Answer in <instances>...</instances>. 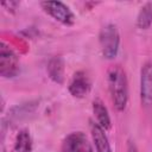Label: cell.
<instances>
[{
  "instance_id": "6da1fadb",
  "label": "cell",
  "mask_w": 152,
  "mask_h": 152,
  "mask_svg": "<svg viewBox=\"0 0 152 152\" xmlns=\"http://www.w3.org/2000/svg\"><path fill=\"white\" fill-rule=\"evenodd\" d=\"M107 83L110 100L118 112L125 110L128 101V81L120 65H113L107 72Z\"/></svg>"
},
{
  "instance_id": "7a4b0ae2",
  "label": "cell",
  "mask_w": 152,
  "mask_h": 152,
  "mask_svg": "<svg viewBox=\"0 0 152 152\" xmlns=\"http://www.w3.org/2000/svg\"><path fill=\"white\" fill-rule=\"evenodd\" d=\"M99 43L102 56L107 59H113L116 57L120 46V33L115 24H106L99 34Z\"/></svg>"
},
{
  "instance_id": "3957f363",
  "label": "cell",
  "mask_w": 152,
  "mask_h": 152,
  "mask_svg": "<svg viewBox=\"0 0 152 152\" xmlns=\"http://www.w3.org/2000/svg\"><path fill=\"white\" fill-rule=\"evenodd\" d=\"M40 6L45 13L63 25L70 26L75 23V14L70 7L62 1H42Z\"/></svg>"
},
{
  "instance_id": "277c9868",
  "label": "cell",
  "mask_w": 152,
  "mask_h": 152,
  "mask_svg": "<svg viewBox=\"0 0 152 152\" xmlns=\"http://www.w3.org/2000/svg\"><path fill=\"white\" fill-rule=\"evenodd\" d=\"M19 72V59L15 52L1 42L0 44V75L5 78L17 76Z\"/></svg>"
},
{
  "instance_id": "5b68a950",
  "label": "cell",
  "mask_w": 152,
  "mask_h": 152,
  "mask_svg": "<svg viewBox=\"0 0 152 152\" xmlns=\"http://www.w3.org/2000/svg\"><path fill=\"white\" fill-rule=\"evenodd\" d=\"M140 101L144 108L152 110V61H147L140 69Z\"/></svg>"
},
{
  "instance_id": "8992f818",
  "label": "cell",
  "mask_w": 152,
  "mask_h": 152,
  "mask_svg": "<svg viewBox=\"0 0 152 152\" xmlns=\"http://www.w3.org/2000/svg\"><path fill=\"white\" fill-rule=\"evenodd\" d=\"M91 89V82L90 78L88 76V74L86 71H76L68 86V90L70 93L71 96L76 97V99H82L86 95L89 94Z\"/></svg>"
},
{
  "instance_id": "52a82bcc",
  "label": "cell",
  "mask_w": 152,
  "mask_h": 152,
  "mask_svg": "<svg viewBox=\"0 0 152 152\" xmlns=\"http://www.w3.org/2000/svg\"><path fill=\"white\" fill-rule=\"evenodd\" d=\"M87 146L88 142L84 133L72 132L64 138L59 152H84Z\"/></svg>"
},
{
  "instance_id": "ba28073f",
  "label": "cell",
  "mask_w": 152,
  "mask_h": 152,
  "mask_svg": "<svg viewBox=\"0 0 152 152\" xmlns=\"http://www.w3.org/2000/svg\"><path fill=\"white\" fill-rule=\"evenodd\" d=\"M90 133L96 152H112L109 140L106 135V131L102 129L95 121H90Z\"/></svg>"
},
{
  "instance_id": "9c48e42d",
  "label": "cell",
  "mask_w": 152,
  "mask_h": 152,
  "mask_svg": "<svg viewBox=\"0 0 152 152\" xmlns=\"http://www.w3.org/2000/svg\"><path fill=\"white\" fill-rule=\"evenodd\" d=\"M91 108H93V113H94L96 124L102 129L108 131L112 127V121H110L109 113H108L106 106L103 104V102L100 99H94L93 103H91Z\"/></svg>"
},
{
  "instance_id": "30bf717a",
  "label": "cell",
  "mask_w": 152,
  "mask_h": 152,
  "mask_svg": "<svg viewBox=\"0 0 152 152\" xmlns=\"http://www.w3.org/2000/svg\"><path fill=\"white\" fill-rule=\"evenodd\" d=\"M48 75L56 83H63L64 81V59L61 56L52 57L48 63Z\"/></svg>"
},
{
  "instance_id": "8fae6325",
  "label": "cell",
  "mask_w": 152,
  "mask_h": 152,
  "mask_svg": "<svg viewBox=\"0 0 152 152\" xmlns=\"http://www.w3.org/2000/svg\"><path fill=\"white\" fill-rule=\"evenodd\" d=\"M32 151V138L28 129H20L15 137L13 152H31Z\"/></svg>"
},
{
  "instance_id": "7c38bea8",
  "label": "cell",
  "mask_w": 152,
  "mask_h": 152,
  "mask_svg": "<svg viewBox=\"0 0 152 152\" xmlns=\"http://www.w3.org/2000/svg\"><path fill=\"white\" fill-rule=\"evenodd\" d=\"M152 25V2H145L137 15V27L147 30Z\"/></svg>"
},
{
  "instance_id": "4fadbf2b",
  "label": "cell",
  "mask_w": 152,
  "mask_h": 152,
  "mask_svg": "<svg viewBox=\"0 0 152 152\" xmlns=\"http://www.w3.org/2000/svg\"><path fill=\"white\" fill-rule=\"evenodd\" d=\"M127 152H138V148L134 144V141L129 140L128 144H127Z\"/></svg>"
},
{
  "instance_id": "5bb4252c",
  "label": "cell",
  "mask_w": 152,
  "mask_h": 152,
  "mask_svg": "<svg viewBox=\"0 0 152 152\" xmlns=\"http://www.w3.org/2000/svg\"><path fill=\"white\" fill-rule=\"evenodd\" d=\"M2 6H4V7L8 6V10H10V8H11V10H15V7L18 6V2H17V1H7V2H2Z\"/></svg>"
},
{
  "instance_id": "9a60e30c",
  "label": "cell",
  "mask_w": 152,
  "mask_h": 152,
  "mask_svg": "<svg viewBox=\"0 0 152 152\" xmlns=\"http://www.w3.org/2000/svg\"><path fill=\"white\" fill-rule=\"evenodd\" d=\"M84 152H93V150H91V147L88 145L87 147H86V150H84Z\"/></svg>"
}]
</instances>
